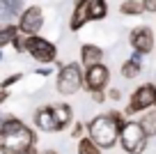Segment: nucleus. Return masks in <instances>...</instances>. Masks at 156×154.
Masks as SVG:
<instances>
[{
  "mask_svg": "<svg viewBox=\"0 0 156 154\" xmlns=\"http://www.w3.org/2000/svg\"><path fill=\"white\" fill-rule=\"evenodd\" d=\"M7 99H9V90H0V106H2Z\"/></svg>",
  "mask_w": 156,
  "mask_h": 154,
  "instance_id": "obj_29",
  "label": "nucleus"
},
{
  "mask_svg": "<svg viewBox=\"0 0 156 154\" xmlns=\"http://www.w3.org/2000/svg\"><path fill=\"white\" fill-rule=\"evenodd\" d=\"M129 44H131V51H138L142 55H149L154 51L156 44V35L151 32L149 25H136V28L129 32Z\"/></svg>",
  "mask_w": 156,
  "mask_h": 154,
  "instance_id": "obj_9",
  "label": "nucleus"
},
{
  "mask_svg": "<svg viewBox=\"0 0 156 154\" xmlns=\"http://www.w3.org/2000/svg\"><path fill=\"white\" fill-rule=\"evenodd\" d=\"M119 12H122L124 16H140L142 5H140V0H124L122 5H119Z\"/></svg>",
  "mask_w": 156,
  "mask_h": 154,
  "instance_id": "obj_19",
  "label": "nucleus"
},
{
  "mask_svg": "<svg viewBox=\"0 0 156 154\" xmlns=\"http://www.w3.org/2000/svg\"><path fill=\"white\" fill-rule=\"evenodd\" d=\"M142 58H145L142 53H138V51H131V60H133V62H140V64H142Z\"/></svg>",
  "mask_w": 156,
  "mask_h": 154,
  "instance_id": "obj_28",
  "label": "nucleus"
},
{
  "mask_svg": "<svg viewBox=\"0 0 156 154\" xmlns=\"http://www.w3.org/2000/svg\"><path fill=\"white\" fill-rule=\"evenodd\" d=\"M108 83H110V69L103 62L83 69V90H87V92L108 90Z\"/></svg>",
  "mask_w": 156,
  "mask_h": 154,
  "instance_id": "obj_8",
  "label": "nucleus"
},
{
  "mask_svg": "<svg viewBox=\"0 0 156 154\" xmlns=\"http://www.w3.org/2000/svg\"><path fill=\"white\" fill-rule=\"evenodd\" d=\"M154 94H156V83H154ZM154 108H156V101H154Z\"/></svg>",
  "mask_w": 156,
  "mask_h": 154,
  "instance_id": "obj_32",
  "label": "nucleus"
},
{
  "mask_svg": "<svg viewBox=\"0 0 156 154\" xmlns=\"http://www.w3.org/2000/svg\"><path fill=\"white\" fill-rule=\"evenodd\" d=\"M99 62H103V48L97 44H83L80 46V67L87 69Z\"/></svg>",
  "mask_w": 156,
  "mask_h": 154,
  "instance_id": "obj_12",
  "label": "nucleus"
},
{
  "mask_svg": "<svg viewBox=\"0 0 156 154\" xmlns=\"http://www.w3.org/2000/svg\"><path fill=\"white\" fill-rule=\"evenodd\" d=\"M19 35V28H16L14 23H5L0 25V51L5 46H12V39Z\"/></svg>",
  "mask_w": 156,
  "mask_h": 154,
  "instance_id": "obj_17",
  "label": "nucleus"
},
{
  "mask_svg": "<svg viewBox=\"0 0 156 154\" xmlns=\"http://www.w3.org/2000/svg\"><path fill=\"white\" fill-rule=\"evenodd\" d=\"M67 131H69V136H71L73 140H78V138H83V136H85V124L80 120H73Z\"/></svg>",
  "mask_w": 156,
  "mask_h": 154,
  "instance_id": "obj_20",
  "label": "nucleus"
},
{
  "mask_svg": "<svg viewBox=\"0 0 156 154\" xmlns=\"http://www.w3.org/2000/svg\"><path fill=\"white\" fill-rule=\"evenodd\" d=\"M0 122H2V113H0Z\"/></svg>",
  "mask_w": 156,
  "mask_h": 154,
  "instance_id": "obj_34",
  "label": "nucleus"
},
{
  "mask_svg": "<svg viewBox=\"0 0 156 154\" xmlns=\"http://www.w3.org/2000/svg\"><path fill=\"white\" fill-rule=\"evenodd\" d=\"M142 72V64L140 62H133L131 58L124 60L122 67H119V74H122V78H126V81H133V78H138Z\"/></svg>",
  "mask_w": 156,
  "mask_h": 154,
  "instance_id": "obj_16",
  "label": "nucleus"
},
{
  "mask_svg": "<svg viewBox=\"0 0 156 154\" xmlns=\"http://www.w3.org/2000/svg\"><path fill=\"white\" fill-rule=\"evenodd\" d=\"M154 101H156V94H154V83H142L138 85L136 90L131 92L126 106H124V117L126 120H133L136 115H142L145 111L154 108Z\"/></svg>",
  "mask_w": 156,
  "mask_h": 154,
  "instance_id": "obj_5",
  "label": "nucleus"
},
{
  "mask_svg": "<svg viewBox=\"0 0 156 154\" xmlns=\"http://www.w3.org/2000/svg\"><path fill=\"white\" fill-rule=\"evenodd\" d=\"M34 74H37V76H48L51 67H37V69H34Z\"/></svg>",
  "mask_w": 156,
  "mask_h": 154,
  "instance_id": "obj_27",
  "label": "nucleus"
},
{
  "mask_svg": "<svg viewBox=\"0 0 156 154\" xmlns=\"http://www.w3.org/2000/svg\"><path fill=\"white\" fill-rule=\"evenodd\" d=\"M106 115L110 117V120L115 122V127H119V129H122V127H124V122H126V117H124V113H122V111H108Z\"/></svg>",
  "mask_w": 156,
  "mask_h": 154,
  "instance_id": "obj_23",
  "label": "nucleus"
},
{
  "mask_svg": "<svg viewBox=\"0 0 156 154\" xmlns=\"http://www.w3.org/2000/svg\"><path fill=\"white\" fill-rule=\"evenodd\" d=\"M85 136L94 140L99 149H112L117 145V138H119V127H115V122L106 115V113H99L92 120L85 124Z\"/></svg>",
  "mask_w": 156,
  "mask_h": 154,
  "instance_id": "obj_2",
  "label": "nucleus"
},
{
  "mask_svg": "<svg viewBox=\"0 0 156 154\" xmlns=\"http://www.w3.org/2000/svg\"><path fill=\"white\" fill-rule=\"evenodd\" d=\"M83 90V67L80 62H64L58 69V76H55V92L62 97H71L76 92Z\"/></svg>",
  "mask_w": 156,
  "mask_h": 154,
  "instance_id": "obj_4",
  "label": "nucleus"
},
{
  "mask_svg": "<svg viewBox=\"0 0 156 154\" xmlns=\"http://www.w3.org/2000/svg\"><path fill=\"white\" fill-rule=\"evenodd\" d=\"M32 122H34V131H41V134H55V120H53V106L46 104V106H39L32 113Z\"/></svg>",
  "mask_w": 156,
  "mask_h": 154,
  "instance_id": "obj_10",
  "label": "nucleus"
},
{
  "mask_svg": "<svg viewBox=\"0 0 156 154\" xmlns=\"http://www.w3.org/2000/svg\"><path fill=\"white\" fill-rule=\"evenodd\" d=\"M117 145L124 149V154H145L147 145H149V138H147V134L142 131V127H140L138 120H126L124 127L119 129Z\"/></svg>",
  "mask_w": 156,
  "mask_h": 154,
  "instance_id": "obj_3",
  "label": "nucleus"
},
{
  "mask_svg": "<svg viewBox=\"0 0 156 154\" xmlns=\"http://www.w3.org/2000/svg\"><path fill=\"white\" fill-rule=\"evenodd\" d=\"M76 154H101V149L94 145V140L90 136H83V138H78L76 143Z\"/></svg>",
  "mask_w": 156,
  "mask_h": 154,
  "instance_id": "obj_18",
  "label": "nucleus"
},
{
  "mask_svg": "<svg viewBox=\"0 0 156 154\" xmlns=\"http://www.w3.org/2000/svg\"><path fill=\"white\" fill-rule=\"evenodd\" d=\"M21 78H23V74H21V72L9 74L7 78H2V81H0V90H9V87H12V85H16V83H19Z\"/></svg>",
  "mask_w": 156,
  "mask_h": 154,
  "instance_id": "obj_21",
  "label": "nucleus"
},
{
  "mask_svg": "<svg viewBox=\"0 0 156 154\" xmlns=\"http://www.w3.org/2000/svg\"><path fill=\"white\" fill-rule=\"evenodd\" d=\"M90 99L94 101V104H106V90H99V92H90Z\"/></svg>",
  "mask_w": 156,
  "mask_h": 154,
  "instance_id": "obj_25",
  "label": "nucleus"
},
{
  "mask_svg": "<svg viewBox=\"0 0 156 154\" xmlns=\"http://www.w3.org/2000/svg\"><path fill=\"white\" fill-rule=\"evenodd\" d=\"M140 5H142V12H154L156 14V0H140Z\"/></svg>",
  "mask_w": 156,
  "mask_h": 154,
  "instance_id": "obj_26",
  "label": "nucleus"
},
{
  "mask_svg": "<svg viewBox=\"0 0 156 154\" xmlns=\"http://www.w3.org/2000/svg\"><path fill=\"white\" fill-rule=\"evenodd\" d=\"M2 58H5V55H2V51H0V62H2Z\"/></svg>",
  "mask_w": 156,
  "mask_h": 154,
  "instance_id": "obj_33",
  "label": "nucleus"
},
{
  "mask_svg": "<svg viewBox=\"0 0 156 154\" xmlns=\"http://www.w3.org/2000/svg\"><path fill=\"white\" fill-rule=\"evenodd\" d=\"M53 106V120H55V131H67L73 122V108L69 106L67 101H58V104H51Z\"/></svg>",
  "mask_w": 156,
  "mask_h": 154,
  "instance_id": "obj_11",
  "label": "nucleus"
},
{
  "mask_svg": "<svg viewBox=\"0 0 156 154\" xmlns=\"http://www.w3.org/2000/svg\"><path fill=\"white\" fill-rule=\"evenodd\" d=\"M39 154H58V152H55V149H41Z\"/></svg>",
  "mask_w": 156,
  "mask_h": 154,
  "instance_id": "obj_31",
  "label": "nucleus"
},
{
  "mask_svg": "<svg viewBox=\"0 0 156 154\" xmlns=\"http://www.w3.org/2000/svg\"><path fill=\"white\" fill-rule=\"evenodd\" d=\"M23 12V0H0V14H5V19L19 16Z\"/></svg>",
  "mask_w": 156,
  "mask_h": 154,
  "instance_id": "obj_15",
  "label": "nucleus"
},
{
  "mask_svg": "<svg viewBox=\"0 0 156 154\" xmlns=\"http://www.w3.org/2000/svg\"><path fill=\"white\" fill-rule=\"evenodd\" d=\"M21 154H39V149H37V147H32V149H28V152H21Z\"/></svg>",
  "mask_w": 156,
  "mask_h": 154,
  "instance_id": "obj_30",
  "label": "nucleus"
},
{
  "mask_svg": "<svg viewBox=\"0 0 156 154\" xmlns=\"http://www.w3.org/2000/svg\"><path fill=\"white\" fill-rule=\"evenodd\" d=\"M140 127L142 131L147 134V138H156V108H149V111H145L140 115Z\"/></svg>",
  "mask_w": 156,
  "mask_h": 154,
  "instance_id": "obj_13",
  "label": "nucleus"
},
{
  "mask_svg": "<svg viewBox=\"0 0 156 154\" xmlns=\"http://www.w3.org/2000/svg\"><path fill=\"white\" fill-rule=\"evenodd\" d=\"M25 53L39 64H53L58 60V46L41 35H32L25 39Z\"/></svg>",
  "mask_w": 156,
  "mask_h": 154,
  "instance_id": "obj_6",
  "label": "nucleus"
},
{
  "mask_svg": "<svg viewBox=\"0 0 156 154\" xmlns=\"http://www.w3.org/2000/svg\"><path fill=\"white\" fill-rule=\"evenodd\" d=\"M87 14L90 21H103L108 16V2L106 0H87Z\"/></svg>",
  "mask_w": 156,
  "mask_h": 154,
  "instance_id": "obj_14",
  "label": "nucleus"
},
{
  "mask_svg": "<svg viewBox=\"0 0 156 154\" xmlns=\"http://www.w3.org/2000/svg\"><path fill=\"white\" fill-rule=\"evenodd\" d=\"M25 39H28V37H25V35H21V32L12 39V46H14L16 53H25Z\"/></svg>",
  "mask_w": 156,
  "mask_h": 154,
  "instance_id": "obj_22",
  "label": "nucleus"
},
{
  "mask_svg": "<svg viewBox=\"0 0 156 154\" xmlns=\"http://www.w3.org/2000/svg\"><path fill=\"white\" fill-rule=\"evenodd\" d=\"M37 147V131L16 115H2L0 122V154H21Z\"/></svg>",
  "mask_w": 156,
  "mask_h": 154,
  "instance_id": "obj_1",
  "label": "nucleus"
},
{
  "mask_svg": "<svg viewBox=\"0 0 156 154\" xmlns=\"http://www.w3.org/2000/svg\"><path fill=\"white\" fill-rule=\"evenodd\" d=\"M21 35L25 37H32V35H39V30L44 28V12L39 5H30L25 7L23 12L19 14V23H16Z\"/></svg>",
  "mask_w": 156,
  "mask_h": 154,
  "instance_id": "obj_7",
  "label": "nucleus"
},
{
  "mask_svg": "<svg viewBox=\"0 0 156 154\" xmlns=\"http://www.w3.org/2000/svg\"><path fill=\"white\" fill-rule=\"evenodd\" d=\"M106 99L108 101H119V99H122V90H117V87H108V90H106Z\"/></svg>",
  "mask_w": 156,
  "mask_h": 154,
  "instance_id": "obj_24",
  "label": "nucleus"
}]
</instances>
